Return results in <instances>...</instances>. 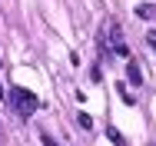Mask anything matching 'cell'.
<instances>
[{"mask_svg": "<svg viewBox=\"0 0 156 146\" xmlns=\"http://www.w3.org/2000/svg\"><path fill=\"white\" fill-rule=\"evenodd\" d=\"M10 103H13V110H17V116L20 119H30L37 110H40V100L33 96L30 90H23V87H17L13 93H10Z\"/></svg>", "mask_w": 156, "mask_h": 146, "instance_id": "obj_1", "label": "cell"}, {"mask_svg": "<svg viewBox=\"0 0 156 146\" xmlns=\"http://www.w3.org/2000/svg\"><path fill=\"white\" fill-rule=\"evenodd\" d=\"M126 80H129V83H133V87H140V83H143V70H140V66H136V63H133V60H129V63H126Z\"/></svg>", "mask_w": 156, "mask_h": 146, "instance_id": "obj_2", "label": "cell"}, {"mask_svg": "<svg viewBox=\"0 0 156 146\" xmlns=\"http://www.w3.org/2000/svg\"><path fill=\"white\" fill-rule=\"evenodd\" d=\"M106 136H110V143H113V146H126V136L116 130V126H110V130H106Z\"/></svg>", "mask_w": 156, "mask_h": 146, "instance_id": "obj_3", "label": "cell"}, {"mask_svg": "<svg viewBox=\"0 0 156 146\" xmlns=\"http://www.w3.org/2000/svg\"><path fill=\"white\" fill-rule=\"evenodd\" d=\"M153 13H156V10H153V7H150V3H143V7H140V17H146V20H150Z\"/></svg>", "mask_w": 156, "mask_h": 146, "instance_id": "obj_4", "label": "cell"}, {"mask_svg": "<svg viewBox=\"0 0 156 146\" xmlns=\"http://www.w3.org/2000/svg\"><path fill=\"white\" fill-rule=\"evenodd\" d=\"M76 119H80V126H83V130H90V126H93V119L87 116V113H80V116H76Z\"/></svg>", "mask_w": 156, "mask_h": 146, "instance_id": "obj_5", "label": "cell"}, {"mask_svg": "<svg viewBox=\"0 0 156 146\" xmlns=\"http://www.w3.org/2000/svg\"><path fill=\"white\" fill-rule=\"evenodd\" d=\"M40 140H43V146H60L53 136H50V133H40Z\"/></svg>", "mask_w": 156, "mask_h": 146, "instance_id": "obj_6", "label": "cell"}, {"mask_svg": "<svg viewBox=\"0 0 156 146\" xmlns=\"http://www.w3.org/2000/svg\"><path fill=\"white\" fill-rule=\"evenodd\" d=\"M120 96H123V103H129V106H133V93H129L126 87H120Z\"/></svg>", "mask_w": 156, "mask_h": 146, "instance_id": "obj_7", "label": "cell"}, {"mask_svg": "<svg viewBox=\"0 0 156 146\" xmlns=\"http://www.w3.org/2000/svg\"><path fill=\"white\" fill-rule=\"evenodd\" d=\"M146 40H150V47L156 50V30H150V37H146Z\"/></svg>", "mask_w": 156, "mask_h": 146, "instance_id": "obj_8", "label": "cell"}, {"mask_svg": "<svg viewBox=\"0 0 156 146\" xmlns=\"http://www.w3.org/2000/svg\"><path fill=\"white\" fill-rule=\"evenodd\" d=\"M0 93H3V87H0Z\"/></svg>", "mask_w": 156, "mask_h": 146, "instance_id": "obj_9", "label": "cell"}]
</instances>
